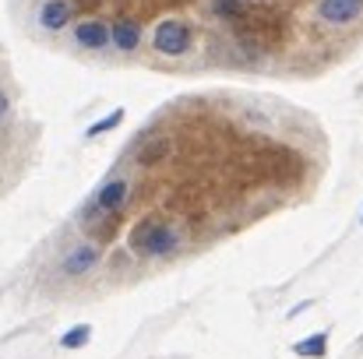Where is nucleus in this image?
Instances as JSON below:
<instances>
[{
    "instance_id": "1",
    "label": "nucleus",
    "mask_w": 363,
    "mask_h": 359,
    "mask_svg": "<svg viewBox=\"0 0 363 359\" xmlns=\"http://www.w3.org/2000/svg\"><path fill=\"white\" fill-rule=\"evenodd\" d=\"M233 32L237 42L247 46V53H264L289 39V14L275 4H250L247 14L233 25Z\"/></svg>"
},
{
    "instance_id": "2",
    "label": "nucleus",
    "mask_w": 363,
    "mask_h": 359,
    "mask_svg": "<svg viewBox=\"0 0 363 359\" xmlns=\"http://www.w3.org/2000/svg\"><path fill=\"white\" fill-rule=\"evenodd\" d=\"M127 243H130V250L138 257H166V253H173L180 246V233L173 226L159 222V219H145V222H138L130 229Z\"/></svg>"
},
{
    "instance_id": "3",
    "label": "nucleus",
    "mask_w": 363,
    "mask_h": 359,
    "mask_svg": "<svg viewBox=\"0 0 363 359\" xmlns=\"http://www.w3.org/2000/svg\"><path fill=\"white\" fill-rule=\"evenodd\" d=\"M191 42H194V32L180 18H162L152 32V50L159 57H184L191 50Z\"/></svg>"
},
{
    "instance_id": "4",
    "label": "nucleus",
    "mask_w": 363,
    "mask_h": 359,
    "mask_svg": "<svg viewBox=\"0 0 363 359\" xmlns=\"http://www.w3.org/2000/svg\"><path fill=\"white\" fill-rule=\"evenodd\" d=\"M169 152H173V137H169V134H155V130H148L145 137H138V141H134V148H130L134 162H138V166H145V169H152V166L166 162V159H169Z\"/></svg>"
},
{
    "instance_id": "5",
    "label": "nucleus",
    "mask_w": 363,
    "mask_h": 359,
    "mask_svg": "<svg viewBox=\"0 0 363 359\" xmlns=\"http://www.w3.org/2000/svg\"><path fill=\"white\" fill-rule=\"evenodd\" d=\"M74 42L82 46V50H106L113 39H110V25L103 21V18H89V21H78L74 25Z\"/></svg>"
},
{
    "instance_id": "6",
    "label": "nucleus",
    "mask_w": 363,
    "mask_h": 359,
    "mask_svg": "<svg viewBox=\"0 0 363 359\" xmlns=\"http://www.w3.org/2000/svg\"><path fill=\"white\" fill-rule=\"evenodd\" d=\"M99 261H103V250L92 246V243H82V246H74V250L60 261V271H64L67 278H82V275L92 271Z\"/></svg>"
},
{
    "instance_id": "7",
    "label": "nucleus",
    "mask_w": 363,
    "mask_h": 359,
    "mask_svg": "<svg viewBox=\"0 0 363 359\" xmlns=\"http://www.w3.org/2000/svg\"><path fill=\"white\" fill-rule=\"evenodd\" d=\"M363 11V0H321L318 4V18L325 25H350Z\"/></svg>"
},
{
    "instance_id": "8",
    "label": "nucleus",
    "mask_w": 363,
    "mask_h": 359,
    "mask_svg": "<svg viewBox=\"0 0 363 359\" xmlns=\"http://www.w3.org/2000/svg\"><path fill=\"white\" fill-rule=\"evenodd\" d=\"M71 18H74V4L71 0H46L39 7V25L46 32H64L71 25Z\"/></svg>"
},
{
    "instance_id": "9",
    "label": "nucleus",
    "mask_w": 363,
    "mask_h": 359,
    "mask_svg": "<svg viewBox=\"0 0 363 359\" xmlns=\"http://www.w3.org/2000/svg\"><path fill=\"white\" fill-rule=\"evenodd\" d=\"M127 194H130V183H127V176H117V180H110V183H103V187L96 190L92 205H99L103 212H123V205H127Z\"/></svg>"
},
{
    "instance_id": "10",
    "label": "nucleus",
    "mask_w": 363,
    "mask_h": 359,
    "mask_svg": "<svg viewBox=\"0 0 363 359\" xmlns=\"http://www.w3.org/2000/svg\"><path fill=\"white\" fill-rule=\"evenodd\" d=\"M110 39H113L117 50L130 53V50H138V42H141V25H138L134 18H117V21L110 25Z\"/></svg>"
},
{
    "instance_id": "11",
    "label": "nucleus",
    "mask_w": 363,
    "mask_h": 359,
    "mask_svg": "<svg viewBox=\"0 0 363 359\" xmlns=\"http://www.w3.org/2000/svg\"><path fill=\"white\" fill-rule=\"evenodd\" d=\"M247 7H250V0H212V4H208L212 18L230 21V25H237V21H240L243 14H247Z\"/></svg>"
},
{
    "instance_id": "12",
    "label": "nucleus",
    "mask_w": 363,
    "mask_h": 359,
    "mask_svg": "<svg viewBox=\"0 0 363 359\" xmlns=\"http://www.w3.org/2000/svg\"><path fill=\"white\" fill-rule=\"evenodd\" d=\"M293 353L303 359H321L328 353V335L325 331H318V335H311V338H303V342H296L293 346Z\"/></svg>"
},
{
    "instance_id": "13",
    "label": "nucleus",
    "mask_w": 363,
    "mask_h": 359,
    "mask_svg": "<svg viewBox=\"0 0 363 359\" xmlns=\"http://www.w3.org/2000/svg\"><path fill=\"white\" fill-rule=\"evenodd\" d=\"M89 338H92V328H89V324H78V328H71V331L60 338V346H64V349H82V346H89Z\"/></svg>"
},
{
    "instance_id": "14",
    "label": "nucleus",
    "mask_w": 363,
    "mask_h": 359,
    "mask_svg": "<svg viewBox=\"0 0 363 359\" xmlns=\"http://www.w3.org/2000/svg\"><path fill=\"white\" fill-rule=\"evenodd\" d=\"M121 120H123V110H113L110 117H103V120H99V123H92V127H89L85 134H89V137H99V134H106V130H113V127H121Z\"/></svg>"
},
{
    "instance_id": "15",
    "label": "nucleus",
    "mask_w": 363,
    "mask_h": 359,
    "mask_svg": "<svg viewBox=\"0 0 363 359\" xmlns=\"http://www.w3.org/2000/svg\"><path fill=\"white\" fill-rule=\"evenodd\" d=\"M71 4H74V11H78V7H85V11H92V7H99L103 0H71Z\"/></svg>"
},
{
    "instance_id": "16",
    "label": "nucleus",
    "mask_w": 363,
    "mask_h": 359,
    "mask_svg": "<svg viewBox=\"0 0 363 359\" xmlns=\"http://www.w3.org/2000/svg\"><path fill=\"white\" fill-rule=\"evenodd\" d=\"M7 110H11V99H7V92L0 89V120L7 117Z\"/></svg>"
},
{
    "instance_id": "17",
    "label": "nucleus",
    "mask_w": 363,
    "mask_h": 359,
    "mask_svg": "<svg viewBox=\"0 0 363 359\" xmlns=\"http://www.w3.org/2000/svg\"><path fill=\"white\" fill-rule=\"evenodd\" d=\"M162 7H187V4H194V0H159Z\"/></svg>"
}]
</instances>
